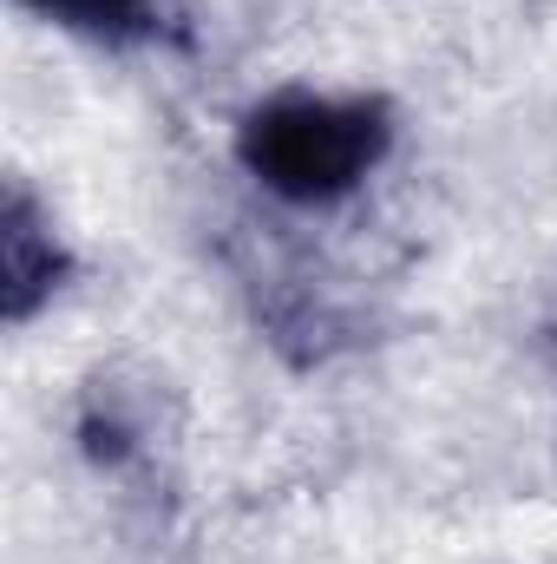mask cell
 Listing matches in <instances>:
<instances>
[{
	"instance_id": "obj_1",
	"label": "cell",
	"mask_w": 557,
	"mask_h": 564,
	"mask_svg": "<svg viewBox=\"0 0 557 564\" xmlns=\"http://www.w3.org/2000/svg\"><path fill=\"white\" fill-rule=\"evenodd\" d=\"M401 151V112L387 93L335 86H276L250 99L230 126L237 171L282 210H341L354 204L387 158Z\"/></svg>"
},
{
	"instance_id": "obj_3",
	"label": "cell",
	"mask_w": 557,
	"mask_h": 564,
	"mask_svg": "<svg viewBox=\"0 0 557 564\" xmlns=\"http://www.w3.org/2000/svg\"><path fill=\"white\" fill-rule=\"evenodd\" d=\"M40 26L73 33L106 53L184 46V0H20Z\"/></svg>"
},
{
	"instance_id": "obj_2",
	"label": "cell",
	"mask_w": 557,
	"mask_h": 564,
	"mask_svg": "<svg viewBox=\"0 0 557 564\" xmlns=\"http://www.w3.org/2000/svg\"><path fill=\"white\" fill-rule=\"evenodd\" d=\"M79 276V250L66 243L53 204L26 184V177H7V197H0V322L7 328H26L40 322Z\"/></svg>"
},
{
	"instance_id": "obj_4",
	"label": "cell",
	"mask_w": 557,
	"mask_h": 564,
	"mask_svg": "<svg viewBox=\"0 0 557 564\" xmlns=\"http://www.w3.org/2000/svg\"><path fill=\"white\" fill-rule=\"evenodd\" d=\"M73 446L92 473H132L151 453V408L119 375H92L73 408Z\"/></svg>"
}]
</instances>
